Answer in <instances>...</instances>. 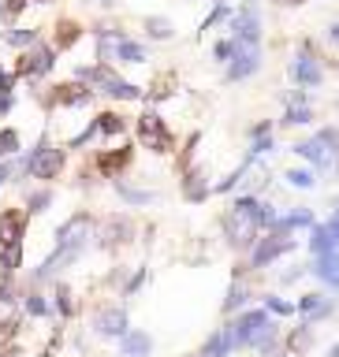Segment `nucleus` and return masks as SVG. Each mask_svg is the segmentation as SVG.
Listing matches in <instances>:
<instances>
[{
    "instance_id": "aec40b11",
    "label": "nucleus",
    "mask_w": 339,
    "mask_h": 357,
    "mask_svg": "<svg viewBox=\"0 0 339 357\" xmlns=\"http://www.w3.org/2000/svg\"><path fill=\"white\" fill-rule=\"evenodd\" d=\"M314 276L328 287H339V250L325 253V257H314Z\"/></svg>"
},
{
    "instance_id": "f03ea898",
    "label": "nucleus",
    "mask_w": 339,
    "mask_h": 357,
    "mask_svg": "<svg viewBox=\"0 0 339 357\" xmlns=\"http://www.w3.org/2000/svg\"><path fill=\"white\" fill-rule=\"evenodd\" d=\"M295 153L317 171H339V131L336 127H325L309 142H298Z\"/></svg>"
},
{
    "instance_id": "72a5a7b5",
    "label": "nucleus",
    "mask_w": 339,
    "mask_h": 357,
    "mask_svg": "<svg viewBox=\"0 0 339 357\" xmlns=\"http://www.w3.org/2000/svg\"><path fill=\"white\" fill-rule=\"evenodd\" d=\"M23 261V246H0V276H12Z\"/></svg>"
},
{
    "instance_id": "a211bd4d",
    "label": "nucleus",
    "mask_w": 339,
    "mask_h": 357,
    "mask_svg": "<svg viewBox=\"0 0 339 357\" xmlns=\"http://www.w3.org/2000/svg\"><path fill=\"white\" fill-rule=\"evenodd\" d=\"M314 324H298L295 332H291L287 338H283V354H291V357H302V354H309L314 350Z\"/></svg>"
},
{
    "instance_id": "9d476101",
    "label": "nucleus",
    "mask_w": 339,
    "mask_h": 357,
    "mask_svg": "<svg viewBox=\"0 0 339 357\" xmlns=\"http://www.w3.org/2000/svg\"><path fill=\"white\" fill-rule=\"evenodd\" d=\"M56 67V49L52 45H30V52L19 60V75L23 78H41V75H49V71Z\"/></svg>"
},
{
    "instance_id": "49530a36",
    "label": "nucleus",
    "mask_w": 339,
    "mask_h": 357,
    "mask_svg": "<svg viewBox=\"0 0 339 357\" xmlns=\"http://www.w3.org/2000/svg\"><path fill=\"white\" fill-rule=\"evenodd\" d=\"M12 175H15V164H12V160H0V186H4Z\"/></svg>"
},
{
    "instance_id": "603ef678",
    "label": "nucleus",
    "mask_w": 339,
    "mask_h": 357,
    "mask_svg": "<svg viewBox=\"0 0 339 357\" xmlns=\"http://www.w3.org/2000/svg\"><path fill=\"white\" fill-rule=\"evenodd\" d=\"M26 4H30V0H26ZM34 4H49V0H34Z\"/></svg>"
},
{
    "instance_id": "1a4fd4ad",
    "label": "nucleus",
    "mask_w": 339,
    "mask_h": 357,
    "mask_svg": "<svg viewBox=\"0 0 339 357\" xmlns=\"http://www.w3.org/2000/svg\"><path fill=\"white\" fill-rule=\"evenodd\" d=\"M269 324V309H246L232 320V338H235V350H243V346H250V338L261 332V327Z\"/></svg>"
},
{
    "instance_id": "ea45409f",
    "label": "nucleus",
    "mask_w": 339,
    "mask_h": 357,
    "mask_svg": "<svg viewBox=\"0 0 339 357\" xmlns=\"http://www.w3.org/2000/svg\"><path fill=\"white\" fill-rule=\"evenodd\" d=\"M232 15H235V12H232V8H227V4H216V8H213V12H209V19H205V23H201V30H198V34H205V30H213V26H216V23H224V19H232Z\"/></svg>"
},
{
    "instance_id": "79ce46f5",
    "label": "nucleus",
    "mask_w": 339,
    "mask_h": 357,
    "mask_svg": "<svg viewBox=\"0 0 339 357\" xmlns=\"http://www.w3.org/2000/svg\"><path fill=\"white\" fill-rule=\"evenodd\" d=\"M26 313L30 316H49V301H45L41 294H30L26 298Z\"/></svg>"
},
{
    "instance_id": "4be33fe9",
    "label": "nucleus",
    "mask_w": 339,
    "mask_h": 357,
    "mask_svg": "<svg viewBox=\"0 0 339 357\" xmlns=\"http://www.w3.org/2000/svg\"><path fill=\"white\" fill-rule=\"evenodd\" d=\"M142 26H145V34H150L153 41H172L176 38V23L164 19V15H145Z\"/></svg>"
},
{
    "instance_id": "7c9ffc66",
    "label": "nucleus",
    "mask_w": 339,
    "mask_h": 357,
    "mask_svg": "<svg viewBox=\"0 0 339 357\" xmlns=\"http://www.w3.org/2000/svg\"><path fill=\"white\" fill-rule=\"evenodd\" d=\"M239 52H243V45L235 41L232 34H227V38H220V41L213 45V60H216V63H224V67H227V63H232L235 56H239Z\"/></svg>"
},
{
    "instance_id": "de8ad7c7",
    "label": "nucleus",
    "mask_w": 339,
    "mask_h": 357,
    "mask_svg": "<svg viewBox=\"0 0 339 357\" xmlns=\"http://www.w3.org/2000/svg\"><path fill=\"white\" fill-rule=\"evenodd\" d=\"M12 112V94H0V116Z\"/></svg>"
},
{
    "instance_id": "a18cd8bd",
    "label": "nucleus",
    "mask_w": 339,
    "mask_h": 357,
    "mask_svg": "<svg viewBox=\"0 0 339 357\" xmlns=\"http://www.w3.org/2000/svg\"><path fill=\"white\" fill-rule=\"evenodd\" d=\"M265 134H272V123H269V119H261V123L250 127V138H265Z\"/></svg>"
},
{
    "instance_id": "4d7b16f0",
    "label": "nucleus",
    "mask_w": 339,
    "mask_h": 357,
    "mask_svg": "<svg viewBox=\"0 0 339 357\" xmlns=\"http://www.w3.org/2000/svg\"><path fill=\"white\" fill-rule=\"evenodd\" d=\"M336 290H339V287H336Z\"/></svg>"
},
{
    "instance_id": "bb28decb",
    "label": "nucleus",
    "mask_w": 339,
    "mask_h": 357,
    "mask_svg": "<svg viewBox=\"0 0 339 357\" xmlns=\"http://www.w3.org/2000/svg\"><path fill=\"white\" fill-rule=\"evenodd\" d=\"M94 123H97V134H105V138H116V134L127 131V119L120 112H101Z\"/></svg>"
},
{
    "instance_id": "e433bc0d",
    "label": "nucleus",
    "mask_w": 339,
    "mask_h": 357,
    "mask_svg": "<svg viewBox=\"0 0 339 357\" xmlns=\"http://www.w3.org/2000/svg\"><path fill=\"white\" fill-rule=\"evenodd\" d=\"M12 153H19V131L4 127V131H0V160H8Z\"/></svg>"
},
{
    "instance_id": "3c124183",
    "label": "nucleus",
    "mask_w": 339,
    "mask_h": 357,
    "mask_svg": "<svg viewBox=\"0 0 339 357\" xmlns=\"http://www.w3.org/2000/svg\"><path fill=\"white\" fill-rule=\"evenodd\" d=\"M328 357H339V343L332 346V350H328Z\"/></svg>"
},
{
    "instance_id": "6e6d98bb",
    "label": "nucleus",
    "mask_w": 339,
    "mask_h": 357,
    "mask_svg": "<svg viewBox=\"0 0 339 357\" xmlns=\"http://www.w3.org/2000/svg\"><path fill=\"white\" fill-rule=\"evenodd\" d=\"M190 357H198V354H190Z\"/></svg>"
},
{
    "instance_id": "7ed1b4c3",
    "label": "nucleus",
    "mask_w": 339,
    "mask_h": 357,
    "mask_svg": "<svg viewBox=\"0 0 339 357\" xmlns=\"http://www.w3.org/2000/svg\"><path fill=\"white\" fill-rule=\"evenodd\" d=\"M63 164H68V153H63L60 145H49L41 138L38 149H30V157H26V171L41 182H52V179H60Z\"/></svg>"
},
{
    "instance_id": "09e8293b",
    "label": "nucleus",
    "mask_w": 339,
    "mask_h": 357,
    "mask_svg": "<svg viewBox=\"0 0 339 357\" xmlns=\"http://www.w3.org/2000/svg\"><path fill=\"white\" fill-rule=\"evenodd\" d=\"M328 41H336V45H339V19H336L332 26H328Z\"/></svg>"
},
{
    "instance_id": "58836bf2",
    "label": "nucleus",
    "mask_w": 339,
    "mask_h": 357,
    "mask_svg": "<svg viewBox=\"0 0 339 357\" xmlns=\"http://www.w3.org/2000/svg\"><path fill=\"white\" fill-rule=\"evenodd\" d=\"M272 149H276V142H272V134H265V138H250V157H246V160H258V157H265V153H272Z\"/></svg>"
},
{
    "instance_id": "864d4df0",
    "label": "nucleus",
    "mask_w": 339,
    "mask_h": 357,
    "mask_svg": "<svg viewBox=\"0 0 339 357\" xmlns=\"http://www.w3.org/2000/svg\"><path fill=\"white\" fill-rule=\"evenodd\" d=\"M272 357H291V354H272Z\"/></svg>"
},
{
    "instance_id": "f704fd0d",
    "label": "nucleus",
    "mask_w": 339,
    "mask_h": 357,
    "mask_svg": "<svg viewBox=\"0 0 339 357\" xmlns=\"http://www.w3.org/2000/svg\"><path fill=\"white\" fill-rule=\"evenodd\" d=\"M246 168H250V160H246V164H239V168H235V171H227V175L220 179V182H213V194H227V190H235V186H239V182H243Z\"/></svg>"
},
{
    "instance_id": "20e7f679",
    "label": "nucleus",
    "mask_w": 339,
    "mask_h": 357,
    "mask_svg": "<svg viewBox=\"0 0 339 357\" xmlns=\"http://www.w3.org/2000/svg\"><path fill=\"white\" fill-rule=\"evenodd\" d=\"M134 131H138L142 149H150V153H172L176 149V138H172V131L164 127V119L157 112H142Z\"/></svg>"
},
{
    "instance_id": "37998d69",
    "label": "nucleus",
    "mask_w": 339,
    "mask_h": 357,
    "mask_svg": "<svg viewBox=\"0 0 339 357\" xmlns=\"http://www.w3.org/2000/svg\"><path fill=\"white\" fill-rule=\"evenodd\" d=\"M325 227H328V235H332V242H336V250H339V205H336V213L325 219Z\"/></svg>"
},
{
    "instance_id": "2eb2a0df",
    "label": "nucleus",
    "mask_w": 339,
    "mask_h": 357,
    "mask_svg": "<svg viewBox=\"0 0 339 357\" xmlns=\"http://www.w3.org/2000/svg\"><path fill=\"white\" fill-rule=\"evenodd\" d=\"M120 354L123 357H150L153 354V335L142 332V327H131V332L120 338Z\"/></svg>"
},
{
    "instance_id": "5701e85b",
    "label": "nucleus",
    "mask_w": 339,
    "mask_h": 357,
    "mask_svg": "<svg viewBox=\"0 0 339 357\" xmlns=\"http://www.w3.org/2000/svg\"><path fill=\"white\" fill-rule=\"evenodd\" d=\"M90 97H94V89L90 86H82V82H68V86H60V94H56V100L60 105H90Z\"/></svg>"
},
{
    "instance_id": "a19ab883",
    "label": "nucleus",
    "mask_w": 339,
    "mask_h": 357,
    "mask_svg": "<svg viewBox=\"0 0 339 357\" xmlns=\"http://www.w3.org/2000/svg\"><path fill=\"white\" fill-rule=\"evenodd\" d=\"M49 205H52V194L49 190H38V194H30V201H26V213H45Z\"/></svg>"
},
{
    "instance_id": "c03bdc74",
    "label": "nucleus",
    "mask_w": 339,
    "mask_h": 357,
    "mask_svg": "<svg viewBox=\"0 0 339 357\" xmlns=\"http://www.w3.org/2000/svg\"><path fill=\"white\" fill-rule=\"evenodd\" d=\"M56 309H60L63 316H71V294H68V290H63V287L56 290Z\"/></svg>"
},
{
    "instance_id": "dca6fc26",
    "label": "nucleus",
    "mask_w": 339,
    "mask_h": 357,
    "mask_svg": "<svg viewBox=\"0 0 339 357\" xmlns=\"http://www.w3.org/2000/svg\"><path fill=\"white\" fill-rule=\"evenodd\" d=\"M332 298L328 294H306V298H298V313L306 316V324H317V320H325V316H332Z\"/></svg>"
},
{
    "instance_id": "423d86ee",
    "label": "nucleus",
    "mask_w": 339,
    "mask_h": 357,
    "mask_svg": "<svg viewBox=\"0 0 339 357\" xmlns=\"http://www.w3.org/2000/svg\"><path fill=\"white\" fill-rule=\"evenodd\" d=\"M287 75L298 82V89H320L325 86V67H320V60L309 52V45H302L298 56L287 63Z\"/></svg>"
},
{
    "instance_id": "a878e982",
    "label": "nucleus",
    "mask_w": 339,
    "mask_h": 357,
    "mask_svg": "<svg viewBox=\"0 0 339 357\" xmlns=\"http://www.w3.org/2000/svg\"><path fill=\"white\" fill-rule=\"evenodd\" d=\"M116 194H120L127 205H153L157 201V194L153 190H138V186H127L123 179H116Z\"/></svg>"
},
{
    "instance_id": "393cba45",
    "label": "nucleus",
    "mask_w": 339,
    "mask_h": 357,
    "mask_svg": "<svg viewBox=\"0 0 339 357\" xmlns=\"http://www.w3.org/2000/svg\"><path fill=\"white\" fill-rule=\"evenodd\" d=\"M317 175H320L317 168H287V171H283V179H287L295 190H314L317 182H320Z\"/></svg>"
},
{
    "instance_id": "f257e3e1",
    "label": "nucleus",
    "mask_w": 339,
    "mask_h": 357,
    "mask_svg": "<svg viewBox=\"0 0 339 357\" xmlns=\"http://www.w3.org/2000/svg\"><path fill=\"white\" fill-rule=\"evenodd\" d=\"M261 205H265L261 197L243 194V197H235L232 208H227V216H224V238H227L232 250H254V242L261 238V227H258Z\"/></svg>"
},
{
    "instance_id": "4468645a",
    "label": "nucleus",
    "mask_w": 339,
    "mask_h": 357,
    "mask_svg": "<svg viewBox=\"0 0 339 357\" xmlns=\"http://www.w3.org/2000/svg\"><path fill=\"white\" fill-rule=\"evenodd\" d=\"M317 224H320V219L314 216V208H291L287 216L276 219L272 231H276V235H295V231H314Z\"/></svg>"
},
{
    "instance_id": "f8f14e48",
    "label": "nucleus",
    "mask_w": 339,
    "mask_h": 357,
    "mask_svg": "<svg viewBox=\"0 0 339 357\" xmlns=\"http://www.w3.org/2000/svg\"><path fill=\"white\" fill-rule=\"evenodd\" d=\"M258 71H261V49H246V45H243V52L227 63L224 82H243V78L258 75Z\"/></svg>"
},
{
    "instance_id": "412c9836",
    "label": "nucleus",
    "mask_w": 339,
    "mask_h": 357,
    "mask_svg": "<svg viewBox=\"0 0 339 357\" xmlns=\"http://www.w3.org/2000/svg\"><path fill=\"white\" fill-rule=\"evenodd\" d=\"M131 157H134L131 149H112V153H101V157H97V168L105 171L108 179H120V171L127 168V164H131Z\"/></svg>"
},
{
    "instance_id": "ddd939ff",
    "label": "nucleus",
    "mask_w": 339,
    "mask_h": 357,
    "mask_svg": "<svg viewBox=\"0 0 339 357\" xmlns=\"http://www.w3.org/2000/svg\"><path fill=\"white\" fill-rule=\"evenodd\" d=\"M26 231V208H4L0 213V246H19Z\"/></svg>"
},
{
    "instance_id": "473e14b6",
    "label": "nucleus",
    "mask_w": 339,
    "mask_h": 357,
    "mask_svg": "<svg viewBox=\"0 0 339 357\" xmlns=\"http://www.w3.org/2000/svg\"><path fill=\"white\" fill-rule=\"evenodd\" d=\"M79 38H82V26L71 23V19H63V23L56 26V45H52V49H71Z\"/></svg>"
},
{
    "instance_id": "b1692460",
    "label": "nucleus",
    "mask_w": 339,
    "mask_h": 357,
    "mask_svg": "<svg viewBox=\"0 0 339 357\" xmlns=\"http://www.w3.org/2000/svg\"><path fill=\"white\" fill-rule=\"evenodd\" d=\"M250 298H254V290L246 287L243 279H235V283H232V290H227V298H224V313H227V316H232V313H239V309H243Z\"/></svg>"
},
{
    "instance_id": "4c0bfd02",
    "label": "nucleus",
    "mask_w": 339,
    "mask_h": 357,
    "mask_svg": "<svg viewBox=\"0 0 339 357\" xmlns=\"http://www.w3.org/2000/svg\"><path fill=\"white\" fill-rule=\"evenodd\" d=\"M265 309H269V313H276V316L298 313V305H291V301H283V298H276V294H265Z\"/></svg>"
},
{
    "instance_id": "39448f33",
    "label": "nucleus",
    "mask_w": 339,
    "mask_h": 357,
    "mask_svg": "<svg viewBox=\"0 0 339 357\" xmlns=\"http://www.w3.org/2000/svg\"><path fill=\"white\" fill-rule=\"evenodd\" d=\"M291 250H295V238H291V235L265 231L258 242H254V250H250V268H254V272L269 268L272 261H280L283 253H291Z\"/></svg>"
},
{
    "instance_id": "c85d7f7f",
    "label": "nucleus",
    "mask_w": 339,
    "mask_h": 357,
    "mask_svg": "<svg viewBox=\"0 0 339 357\" xmlns=\"http://www.w3.org/2000/svg\"><path fill=\"white\" fill-rule=\"evenodd\" d=\"M280 123L283 127H306V123H314V108H309V105H287Z\"/></svg>"
},
{
    "instance_id": "c756f323",
    "label": "nucleus",
    "mask_w": 339,
    "mask_h": 357,
    "mask_svg": "<svg viewBox=\"0 0 339 357\" xmlns=\"http://www.w3.org/2000/svg\"><path fill=\"white\" fill-rule=\"evenodd\" d=\"M276 335H280V327L269 320V324H265L261 332L250 338V350H258V354H272V346H276Z\"/></svg>"
},
{
    "instance_id": "f3484780",
    "label": "nucleus",
    "mask_w": 339,
    "mask_h": 357,
    "mask_svg": "<svg viewBox=\"0 0 339 357\" xmlns=\"http://www.w3.org/2000/svg\"><path fill=\"white\" fill-rule=\"evenodd\" d=\"M235 350V338H232V327H216L213 335L201 343V350H198V357H227Z\"/></svg>"
},
{
    "instance_id": "5fc2aeb1",
    "label": "nucleus",
    "mask_w": 339,
    "mask_h": 357,
    "mask_svg": "<svg viewBox=\"0 0 339 357\" xmlns=\"http://www.w3.org/2000/svg\"><path fill=\"white\" fill-rule=\"evenodd\" d=\"M0 75H4V67H0Z\"/></svg>"
},
{
    "instance_id": "cd10ccee",
    "label": "nucleus",
    "mask_w": 339,
    "mask_h": 357,
    "mask_svg": "<svg viewBox=\"0 0 339 357\" xmlns=\"http://www.w3.org/2000/svg\"><path fill=\"white\" fill-rule=\"evenodd\" d=\"M309 250H314V257H325V253L336 250V242H332V235H328L325 224H317L314 231H309Z\"/></svg>"
},
{
    "instance_id": "c9c22d12",
    "label": "nucleus",
    "mask_w": 339,
    "mask_h": 357,
    "mask_svg": "<svg viewBox=\"0 0 339 357\" xmlns=\"http://www.w3.org/2000/svg\"><path fill=\"white\" fill-rule=\"evenodd\" d=\"M4 41L15 45V49H26V45H38L41 34L38 30H4Z\"/></svg>"
},
{
    "instance_id": "9b49d317",
    "label": "nucleus",
    "mask_w": 339,
    "mask_h": 357,
    "mask_svg": "<svg viewBox=\"0 0 339 357\" xmlns=\"http://www.w3.org/2000/svg\"><path fill=\"white\" fill-rule=\"evenodd\" d=\"M94 332L101 338H123L127 332H131V316H127L123 305H108V309H101V313L94 316Z\"/></svg>"
},
{
    "instance_id": "2f4dec72",
    "label": "nucleus",
    "mask_w": 339,
    "mask_h": 357,
    "mask_svg": "<svg viewBox=\"0 0 339 357\" xmlns=\"http://www.w3.org/2000/svg\"><path fill=\"white\" fill-rule=\"evenodd\" d=\"M187 201H205L209 194H213V186H205V179H201V171H187Z\"/></svg>"
},
{
    "instance_id": "8fccbe9b",
    "label": "nucleus",
    "mask_w": 339,
    "mask_h": 357,
    "mask_svg": "<svg viewBox=\"0 0 339 357\" xmlns=\"http://www.w3.org/2000/svg\"><path fill=\"white\" fill-rule=\"evenodd\" d=\"M272 4H283V8H302L306 0H272Z\"/></svg>"
},
{
    "instance_id": "6ab92c4d",
    "label": "nucleus",
    "mask_w": 339,
    "mask_h": 357,
    "mask_svg": "<svg viewBox=\"0 0 339 357\" xmlns=\"http://www.w3.org/2000/svg\"><path fill=\"white\" fill-rule=\"evenodd\" d=\"M112 56L120 63H145L150 60V49H145L142 41H134V38H120L112 45Z\"/></svg>"
},
{
    "instance_id": "0eeeda50",
    "label": "nucleus",
    "mask_w": 339,
    "mask_h": 357,
    "mask_svg": "<svg viewBox=\"0 0 339 357\" xmlns=\"http://www.w3.org/2000/svg\"><path fill=\"white\" fill-rule=\"evenodd\" d=\"M232 38L246 49H261V15L254 12V4H243L232 15Z\"/></svg>"
},
{
    "instance_id": "6e6552de",
    "label": "nucleus",
    "mask_w": 339,
    "mask_h": 357,
    "mask_svg": "<svg viewBox=\"0 0 339 357\" xmlns=\"http://www.w3.org/2000/svg\"><path fill=\"white\" fill-rule=\"evenodd\" d=\"M97 238H101L105 250H120V246L134 242V219L123 216V213L105 216V219H101V227H97Z\"/></svg>"
}]
</instances>
